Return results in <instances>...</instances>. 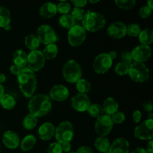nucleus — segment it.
Masks as SVG:
<instances>
[{
    "label": "nucleus",
    "mask_w": 153,
    "mask_h": 153,
    "mask_svg": "<svg viewBox=\"0 0 153 153\" xmlns=\"http://www.w3.org/2000/svg\"><path fill=\"white\" fill-rule=\"evenodd\" d=\"M146 151L148 153H153V140H150L147 144V148H146Z\"/></svg>",
    "instance_id": "49"
},
{
    "label": "nucleus",
    "mask_w": 153,
    "mask_h": 153,
    "mask_svg": "<svg viewBox=\"0 0 153 153\" xmlns=\"http://www.w3.org/2000/svg\"><path fill=\"white\" fill-rule=\"evenodd\" d=\"M40 41L37 36L34 34H31L27 35L25 37V45L28 49L31 51L37 50L40 46Z\"/></svg>",
    "instance_id": "29"
},
{
    "label": "nucleus",
    "mask_w": 153,
    "mask_h": 153,
    "mask_svg": "<svg viewBox=\"0 0 153 153\" xmlns=\"http://www.w3.org/2000/svg\"><path fill=\"white\" fill-rule=\"evenodd\" d=\"M112 65H113V61L109 57L108 54L105 52L97 55L93 62L94 70L98 74H104L107 73Z\"/></svg>",
    "instance_id": "11"
},
{
    "label": "nucleus",
    "mask_w": 153,
    "mask_h": 153,
    "mask_svg": "<svg viewBox=\"0 0 153 153\" xmlns=\"http://www.w3.org/2000/svg\"><path fill=\"white\" fill-rule=\"evenodd\" d=\"M42 53H43L46 61V60L50 61V60L54 59L56 58L58 54V46H57L56 43L47 45L45 46Z\"/></svg>",
    "instance_id": "27"
},
{
    "label": "nucleus",
    "mask_w": 153,
    "mask_h": 153,
    "mask_svg": "<svg viewBox=\"0 0 153 153\" xmlns=\"http://www.w3.org/2000/svg\"><path fill=\"white\" fill-rule=\"evenodd\" d=\"M55 127L53 123L50 122H46L42 123L38 128L39 137L42 140H49L55 136Z\"/></svg>",
    "instance_id": "19"
},
{
    "label": "nucleus",
    "mask_w": 153,
    "mask_h": 153,
    "mask_svg": "<svg viewBox=\"0 0 153 153\" xmlns=\"http://www.w3.org/2000/svg\"><path fill=\"white\" fill-rule=\"evenodd\" d=\"M2 142L4 146L10 149H16L20 143L19 136L16 131L7 130L2 135Z\"/></svg>",
    "instance_id": "17"
},
{
    "label": "nucleus",
    "mask_w": 153,
    "mask_h": 153,
    "mask_svg": "<svg viewBox=\"0 0 153 153\" xmlns=\"http://www.w3.org/2000/svg\"><path fill=\"white\" fill-rule=\"evenodd\" d=\"M131 52L135 62L144 63L148 61L152 55V48L148 45L140 44L135 46Z\"/></svg>",
    "instance_id": "14"
},
{
    "label": "nucleus",
    "mask_w": 153,
    "mask_h": 153,
    "mask_svg": "<svg viewBox=\"0 0 153 153\" xmlns=\"http://www.w3.org/2000/svg\"><path fill=\"white\" fill-rule=\"evenodd\" d=\"M141 30V27L137 23H131L126 25V34L131 37H138Z\"/></svg>",
    "instance_id": "35"
},
{
    "label": "nucleus",
    "mask_w": 153,
    "mask_h": 153,
    "mask_svg": "<svg viewBox=\"0 0 153 153\" xmlns=\"http://www.w3.org/2000/svg\"><path fill=\"white\" fill-rule=\"evenodd\" d=\"M114 127V123L112 122L111 117L106 114H102L100 117L97 118L94 129L99 136L106 137L112 131Z\"/></svg>",
    "instance_id": "10"
},
{
    "label": "nucleus",
    "mask_w": 153,
    "mask_h": 153,
    "mask_svg": "<svg viewBox=\"0 0 153 153\" xmlns=\"http://www.w3.org/2000/svg\"><path fill=\"white\" fill-rule=\"evenodd\" d=\"M71 3L75 6V7L83 8L88 4V1L86 0H73V1H71Z\"/></svg>",
    "instance_id": "43"
},
{
    "label": "nucleus",
    "mask_w": 153,
    "mask_h": 153,
    "mask_svg": "<svg viewBox=\"0 0 153 153\" xmlns=\"http://www.w3.org/2000/svg\"><path fill=\"white\" fill-rule=\"evenodd\" d=\"M128 76L131 80L137 83L146 82L149 77V70L144 63L133 62L128 68Z\"/></svg>",
    "instance_id": "5"
},
{
    "label": "nucleus",
    "mask_w": 153,
    "mask_h": 153,
    "mask_svg": "<svg viewBox=\"0 0 153 153\" xmlns=\"http://www.w3.org/2000/svg\"><path fill=\"white\" fill-rule=\"evenodd\" d=\"M102 106L104 114L110 117H111L114 114L117 112L119 110V104L113 97L106 98L103 102V105Z\"/></svg>",
    "instance_id": "21"
},
{
    "label": "nucleus",
    "mask_w": 153,
    "mask_h": 153,
    "mask_svg": "<svg viewBox=\"0 0 153 153\" xmlns=\"http://www.w3.org/2000/svg\"><path fill=\"white\" fill-rule=\"evenodd\" d=\"M11 15L10 11L4 6H0V28H4L10 25Z\"/></svg>",
    "instance_id": "28"
},
{
    "label": "nucleus",
    "mask_w": 153,
    "mask_h": 153,
    "mask_svg": "<svg viewBox=\"0 0 153 153\" xmlns=\"http://www.w3.org/2000/svg\"><path fill=\"white\" fill-rule=\"evenodd\" d=\"M61 146V149H62V152H70L71 150V144L70 143H60Z\"/></svg>",
    "instance_id": "48"
},
{
    "label": "nucleus",
    "mask_w": 153,
    "mask_h": 153,
    "mask_svg": "<svg viewBox=\"0 0 153 153\" xmlns=\"http://www.w3.org/2000/svg\"><path fill=\"white\" fill-rule=\"evenodd\" d=\"M45 63H46V60L42 53V51L37 49V50L31 51L28 54V61H27L28 67H28L34 73L42 70L44 67Z\"/></svg>",
    "instance_id": "12"
},
{
    "label": "nucleus",
    "mask_w": 153,
    "mask_h": 153,
    "mask_svg": "<svg viewBox=\"0 0 153 153\" xmlns=\"http://www.w3.org/2000/svg\"><path fill=\"white\" fill-rule=\"evenodd\" d=\"M82 23V26L86 31L97 32L104 28L106 24V19L102 13L88 10L84 16Z\"/></svg>",
    "instance_id": "3"
},
{
    "label": "nucleus",
    "mask_w": 153,
    "mask_h": 153,
    "mask_svg": "<svg viewBox=\"0 0 153 153\" xmlns=\"http://www.w3.org/2000/svg\"><path fill=\"white\" fill-rule=\"evenodd\" d=\"M57 9L61 15L68 14L71 11V4L68 1H61L57 4Z\"/></svg>",
    "instance_id": "36"
},
{
    "label": "nucleus",
    "mask_w": 153,
    "mask_h": 153,
    "mask_svg": "<svg viewBox=\"0 0 153 153\" xmlns=\"http://www.w3.org/2000/svg\"><path fill=\"white\" fill-rule=\"evenodd\" d=\"M130 143L125 137H118L111 143L110 153H129Z\"/></svg>",
    "instance_id": "18"
},
{
    "label": "nucleus",
    "mask_w": 153,
    "mask_h": 153,
    "mask_svg": "<svg viewBox=\"0 0 153 153\" xmlns=\"http://www.w3.org/2000/svg\"><path fill=\"white\" fill-rule=\"evenodd\" d=\"M58 22L60 25L62 26L64 28H68L70 29V28L76 25V21L74 20L71 15L70 13L68 14H63L58 19Z\"/></svg>",
    "instance_id": "31"
},
{
    "label": "nucleus",
    "mask_w": 153,
    "mask_h": 153,
    "mask_svg": "<svg viewBox=\"0 0 153 153\" xmlns=\"http://www.w3.org/2000/svg\"><path fill=\"white\" fill-rule=\"evenodd\" d=\"M114 3L119 8L123 10H131L134 8L137 1L135 0H115Z\"/></svg>",
    "instance_id": "34"
},
{
    "label": "nucleus",
    "mask_w": 153,
    "mask_h": 153,
    "mask_svg": "<svg viewBox=\"0 0 153 153\" xmlns=\"http://www.w3.org/2000/svg\"><path fill=\"white\" fill-rule=\"evenodd\" d=\"M89 2L91 3V4H96V3L100 2V1L99 0H97V1H92V0H91V1H89Z\"/></svg>",
    "instance_id": "55"
},
{
    "label": "nucleus",
    "mask_w": 153,
    "mask_h": 153,
    "mask_svg": "<svg viewBox=\"0 0 153 153\" xmlns=\"http://www.w3.org/2000/svg\"><path fill=\"white\" fill-rule=\"evenodd\" d=\"M4 94V88L2 85H0V97Z\"/></svg>",
    "instance_id": "54"
},
{
    "label": "nucleus",
    "mask_w": 153,
    "mask_h": 153,
    "mask_svg": "<svg viewBox=\"0 0 153 153\" xmlns=\"http://www.w3.org/2000/svg\"><path fill=\"white\" fill-rule=\"evenodd\" d=\"M129 66L123 62H119L116 64L114 67V71L119 76H126L128 73Z\"/></svg>",
    "instance_id": "37"
},
{
    "label": "nucleus",
    "mask_w": 153,
    "mask_h": 153,
    "mask_svg": "<svg viewBox=\"0 0 153 153\" xmlns=\"http://www.w3.org/2000/svg\"><path fill=\"white\" fill-rule=\"evenodd\" d=\"M58 13L57 4L54 2H46L41 5L39 9V14L45 19L53 17Z\"/></svg>",
    "instance_id": "20"
},
{
    "label": "nucleus",
    "mask_w": 153,
    "mask_h": 153,
    "mask_svg": "<svg viewBox=\"0 0 153 153\" xmlns=\"http://www.w3.org/2000/svg\"><path fill=\"white\" fill-rule=\"evenodd\" d=\"M28 108L30 114L36 117L46 116L52 109V102L50 97L46 94H37L30 98Z\"/></svg>",
    "instance_id": "2"
},
{
    "label": "nucleus",
    "mask_w": 153,
    "mask_h": 153,
    "mask_svg": "<svg viewBox=\"0 0 153 153\" xmlns=\"http://www.w3.org/2000/svg\"><path fill=\"white\" fill-rule=\"evenodd\" d=\"M87 112L91 117L94 118H98L102 114H104L102 106L100 104H97V103L91 104V105L87 110Z\"/></svg>",
    "instance_id": "33"
},
{
    "label": "nucleus",
    "mask_w": 153,
    "mask_h": 153,
    "mask_svg": "<svg viewBox=\"0 0 153 153\" xmlns=\"http://www.w3.org/2000/svg\"><path fill=\"white\" fill-rule=\"evenodd\" d=\"M28 61V54L22 49H16L13 54V64L18 66L21 69L27 66Z\"/></svg>",
    "instance_id": "22"
},
{
    "label": "nucleus",
    "mask_w": 153,
    "mask_h": 153,
    "mask_svg": "<svg viewBox=\"0 0 153 153\" xmlns=\"http://www.w3.org/2000/svg\"><path fill=\"white\" fill-rule=\"evenodd\" d=\"M16 100L9 94H4L0 97V105L6 110H12L16 106Z\"/></svg>",
    "instance_id": "25"
},
{
    "label": "nucleus",
    "mask_w": 153,
    "mask_h": 153,
    "mask_svg": "<svg viewBox=\"0 0 153 153\" xmlns=\"http://www.w3.org/2000/svg\"><path fill=\"white\" fill-rule=\"evenodd\" d=\"M61 144L58 142H53L49 145L46 153H62Z\"/></svg>",
    "instance_id": "41"
},
{
    "label": "nucleus",
    "mask_w": 153,
    "mask_h": 153,
    "mask_svg": "<svg viewBox=\"0 0 153 153\" xmlns=\"http://www.w3.org/2000/svg\"><path fill=\"white\" fill-rule=\"evenodd\" d=\"M37 37L40 43L47 45L53 44L59 40V37L55 30L47 24H43L37 28Z\"/></svg>",
    "instance_id": "7"
},
{
    "label": "nucleus",
    "mask_w": 153,
    "mask_h": 153,
    "mask_svg": "<svg viewBox=\"0 0 153 153\" xmlns=\"http://www.w3.org/2000/svg\"><path fill=\"white\" fill-rule=\"evenodd\" d=\"M70 95L68 88L63 85H55L49 91V97L52 100L56 102H64L67 100Z\"/></svg>",
    "instance_id": "16"
},
{
    "label": "nucleus",
    "mask_w": 153,
    "mask_h": 153,
    "mask_svg": "<svg viewBox=\"0 0 153 153\" xmlns=\"http://www.w3.org/2000/svg\"><path fill=\"white\" fill-rule=\"evenodd\" d=\"M17 83L24 97L31 98L34 96L37 86L35 73L31 71L28 67H24L17 76Z\"/></svg>",
    "instance_id": "1"
},
{
    "label": "nucleus",
    "mask_w": 153,
    "mask_h": 153,
    "mask_svg": "<svg viewBox=\"0 0 153 153\" xmlns=\"http://www.w3.org/2000/svg\"><path fill=\"white\" fill-rule=\"evenodd\" d=\"M121 60L122 61L121 62L124 63V64H127V65L130 66L133 62H134V59H133L132 55H131V52H128V51H126L123 52L121 54Z\"/></svg>",
    "instance_id": "40"
},
{
    "label": "nucleus",
    "mask_w": 153,
    "mask_h": 153,
    "mask_svg": "<svg viewBox=\"0 0 153 153\" xmlns=\"http://www.w3.org/2000/svg\"><path fill=\"white\" fill-rule=\"evenodd\" d=\"M21 70H22V69H21L20 67L15 65V64H12V65L10 67V73H11L13 75H14V76H16L20 73Z\"/></svg>",
    "instance_id": "47"
},
{
    "label": "nucleus",
    "mask_w": 153,
    "mask_h": 153,
    "mask_svg": "<svg viewBox=\"0 0 153 153\" xmlns=\"http://www.w3.org/2000/svg\"><path fill=\"white\" fill-rule=\"evenodd\" d=\"M85 14V10L83 8H80V7H74L72 10L71 13H70L72 17L74 19V20L76 22V21H82Z\"/></svg>",
    "instance_id": "38"
},
{
    "label": "nucleus",
    "mask_w": 153,
    "mask_h": 153,
    "mask_svg": "<svg viewBox=\"0 0 153 153\" xmlns=\"http://www.w3.org/2000/svg\"><path fill=\"white\" fill-rule=\"evenodd\" d=\"M4 29H5L6 31H9V30L10 29V25H7V27H5V28H4Z\"/></svg>",
    "instance_id": "56"
},
{
    "label": "nucleus",
    "mask_w": 153,
    "mask_h": 153,
    "mask_svg": "<svg viewBox=\"0 0 153 153\" xmlns=\"http://www.w3.org/2000/svg\"><path fill=\"white\" fill-rule=\"evenodd\" d=\"M68 153H76V152H68Z\"/></svg>",
    "instance_id": "57"
},
{
    "label": "nucleus",
    "mask_w": 153,
    "mask_h": 153,
    "mask_svg": "<svg viewBox=\"0 0 153 153\" xmlns=\"http://www.w3.org/2000/svg\"><path fill=\"white\" fill-rule=\"evenodd\" d=\"M146 6H148V7H149V8L151 9V10H152V9H153V1H152V0H148L147 4H146Z\"/></svg>",
    "instance_id": "53"
},
{
    "label": "nucleus",
    "mask_w": 153,
    "mask_h": 153,
    "mask_svg": "<svg viewBox=\"0 0 153 153\" xmlns=\"http://www.w3.org/2000/svg\"><path fill=\"white\" fill-rule=\"evenodd\" d=\"M111 117L112 122L114 124H121L125 121L126 115L123 112L118 111L117 112L114 114Z\"/></svg>",
    "instance_id": "39"
},
{
    "label": "nucleus",
    "mask_w": 153,
    "mask_h": 153,
    "mask_svg": "<svg viewBox=\"0 0 153 153\" xmlns=\"http://www.w3.org/2000/svg\"><path fill=\"white\" fill-rule=\"evenodd\" d=\"M91 104V100L88 94L78 93L71 99V105L74 110L79 112L87 111Z\"/></svg>",
    "instance_id": "13"
},
{
    "label": "nucleus",
    "mask_w": 153,
    "mask_h": 153,
    "mask_svg": "<svg viewBox=\"0 0 153 153\" xmlns=\"http://www.w3.org/2000/svg\"><path fill=\"white\" fill-rule=\"evenodd\" d=\"M107 34L111 38H123L126 35V25L121 21L111 22L107 28Z\"/></svg>",
    "instance_id": "15"
},
{
    "label": "nucleus",
    "mask_w": 153,
    "mask_h": 153,
    "mask_svg": "<svg viewBox=\"0 0 153 153\" xmlns=\"http://www.w3.org/2000/svg\"><path fill=\"white\" fill-rule=\"evenodd\" d=\"M75 130L70 121H63L55 128V137L59 143H70L74 137Z\"/></svg>",
    "instance_id": "6"
},
{
    "label": "nucleus",
    "mask_w": 153,
    "mask_h": 153,
    "mask_svg": "<svg viewBox=\"0 0 153 153\" xmlns=\"http://www.w3.org/2000/svg\"><path fill=\"white\" fill-rule=\"evenodd\" d=\"M0 151H1V145H0Z\"/></svg>",
    "instance_id": "59"
},
{
    "label": "nucleus",
    "mask_w": 153,
    "mask_h": 153,
    "mask_svg": "<svg viewBox=\"0 0 153 153\" xmlns=\"http://www.w3.org/2000/svg\"><path fill=\"white\" fill-rule=\"evenodd\" d=\"M7 81V76L4 73H0V85L4 83Z\"/></svg>",
    "instance_id": "52"
},
{
    "label": "nucleus",
    "mask_w": 153,
    "mask_h": 153,
    "mask_svg": "<svg viewBox=\"0 0 153 153\" xmlns=\"http://www.w3.org/2000/svg\"><path fill=\"white\" fill-rule=\"evenodd\" d=\"M143 108L144 109L145 111L148 112H152L153 110V104L152 102V101L150 100H147V101H145L143 103Z\"/></svg>",
    "instance_id": "45"
},
{
    "label": "nucleus",
    "mask_w": 153,
    "mask_h": 153,
    "mask_svg": "<svg viewBox=\"0 0 153 153\" xmlns=\"http://www.w3.org/2000/svg\"><path fill=\"white\" fill-rule=\"evenodd\" d=\"M152 10H151L148 6L143 5L139 9V16L141 17L142 19H147L150 16L151 13H152Z\"/></svg>",
    "instance_id": "42"
},
{
    "label": "nucleus",
    "mask_w": 153,
    "mask_h": 153,
    "mask_svg": "<svg viewBox=\"0 0 153 153\" xmlns=\"http://www.w3.org/2000/svg\"><path fill=\"white\" fill-rule=\"evenodd\" d=\"M76 153H94L93 149L90 146H82L78 148Z\"/></svg>",
    "instance_id": "46"
},
{
    "label": "nucleus",
    "mask_w": 153,
    "mask_h": 153,
    "mask_svg": "<svg viewBox=\"0 0 153 153\" xmlns=\"http://www.w3.org/2000/svg\"><path fill=\"white\" fill-rule=\"evenodd\" d=\"M94 146L95 148L100 152H105L109 150L111 146V142L108 138L106 137H102L99 136L97 137L94 142Z\"/></svg>",
    "instance_id": "24"
},
{
    "label": "nucleus",
    "mask_w": 153,
    "mask_h": 153,
    "mask_svg": "<svg viewBox=\"0 0 153 153\" xmlns=\"http://www.w3.org/2000/svg\"><path fill=\"white\" fill-rule=\"evenodd\" d=\"M131 153H148L146 149L142 147H137L136 149H134V150L131 152Z\"/></svg>",
    "instance_id": "50"
},
{
    "label": "nucleus",
    "mask_w": 153,
    "mask_h": 153,
    "mask_svg": "<svg viewBox=\"0 0 153 153\" xmlns=\"http://www.w3.org/2000/svg\"><path fill=\"white\" fill-rule=\"evenodd\" d=\"M76 88L79 94H88L91 90V85L88 80L82 78L76 83Z\"/></svg>",
    "instance_id": "32"
},
{
    "label": "nucleus",
    "mask_w": 153,
    "mask_h": 153,
    "mask_svg": "<svg viewBox=\"0 0 153 153\" xmlns=\"http://www.w3.org/2000/svg\"><path fill=\"white\" fill-rule=\"evenodd\" d=\"M104 153H110V152H109V150H108V151H107V152H104Z\"/></svg>",
    "instance_id": "58"
},
{
    "label": "nucleus",
    "mask_w": 153,
    "mask_h": 153,
    "mask_svg": "<svg viewBox=\"0 0 153 153\" xmlns=\"http://www.w3.org/2000/svg\"><path fill=\"white\" fill-rule=\"evenodd\" d=\"M136 138L142 140H150L153 138V119L147 118L139 123L134 130Z\"/></svg>",
    "instance_id": "9"
},
{
    "label": "nucleus",
    "mask_w": 153,
    "mask_h": 153,
    "mask_svg": "<svg viewBox=\"0 0 153 153\" xmlns=\"http://www.w3.org/2000/svg\"><path fill=\"white\" fill-rule=\"evenodd\" d=\"M108 55L109 57H110L111 58L112 61H114V60H115L117 58V53L116 51H111V52H109L108 53Z\"/></svg>",
    "instance_id": "51"
},
{
    "label": "nucleus",
    "mask_w": 153,
    "mask_h": 153,
    "mask_svg": "<svg viewBox=\"0 0 153 153\" xmlns=\"http://www.w3.org/2000/svg\"><path fill=\"white\" fill-rule=\"evenodd\" d=\"M62 75L66 82L76 84L82 77V67L76 60H68L63 66Z\"/></svg>",
    "instance_id": "4"
},
{
    "label": "nucleus",
    "mask_w": 153,
    "mask_h": 153,
    "mask_svg": "<svg viewBox=\"0 0 153 153\" xmlns=\"http://www.w3.org/2000/svg\"><path fill=\"white\" fill-rule=\"evenodd\" d=\"M36 143H37V139H36L35 136H34L33 134H28L24 137L22 140H20L19 146L22 151L28 152L34 147Z\"/></svg>",
    "instance_id": "23"
},
{
    "label": "nucleus",
    "mask_w": 153,
    "mask_h": 153,
    "mask_svg": "<svg viewBox=\"0 0 153 153\" xmlns=\"http://www.w3.org/2000/svg\"><path fill=\"white\" fill-rule=\"evenodd\" d=\"M37 122H38L37 117L31 114H28L23 118L22 126L26 130H32L33 128L37 126Z\"/></svg>",
    "instance_id": "30"
},
{
    "label": "nucleus",
    "mask_w": 153,
    "mask_h": 153,
    "mask_svg": "<svg viewBox=\"0 0 153 153\" xmlns=\"http://www.w3.org/2000/svg\"><path fill=\"white\" fill-rule=\"evenodd\" d=\"M87 38V31L81 25L76 24L69 29L67 40L70 46L78 47L83 44Z\"/></svg>",
    "instance_id": "8"
},
{
    "label": "nucleus",
    "mask_w": 153,
    "mask_h": 153,
    "mask_svg": "<svg viewBox=\"0 0 153 153\" xmlns=\"http://www.w3.org/2000/svg\"><path fill=\"white\" fill-rule=\"evenodd\" d=\"M138 40L140 44L149 46L153 42V31L152 28H146L142 29L138 35Z\"/></svg>",
    "instance_id": "26"
},
{
    "label": "nucleus",
    "mask_w": 153,
    "mask_h": 153,
    "mask_svg": "<svg viewBox=\"0 0 153 153\" xmlns=\"http://www.w3.org/2000/svg\"><path fill=\"white\" fill-rule=\"evenodd\" d=\"M142 113L140 110H135L132 114V120L134 123H139L141 120Z\"/></svg>",
    "instance_id": "44"
}]
</instances>
